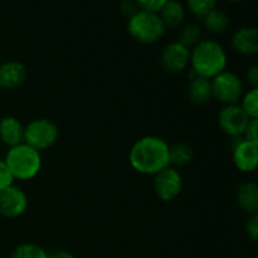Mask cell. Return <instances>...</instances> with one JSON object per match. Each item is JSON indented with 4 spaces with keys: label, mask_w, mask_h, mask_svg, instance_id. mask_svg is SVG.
I'll list each match as a JSON object with an SVG mask.
<instances>
[{
    "label": "cell",
    "mask_w": 258,
    "mask_h": 258,
    "mask_svg": "<svg viewBox=\"0 0 258 258\" xmlns=\"http://www.w3.org/2000/svg\"><path fill=\"white\" fill-rule=\"evenodd\" d=\"M169 144L155 135H146L134 143L128 153L131 168L144 175H156L170 166Z\"/></svg>",
    "instance_id": "6da1fadb"
},
{
    "label": "cell",
    "mask_w": 258,
    "mask_h": 258,
    "mask_svg": "<svg viewBox=\"0 0 258 258\" xmlns=\"http://www.w3.org/2000/svg\"><path fill=\"white\" fill-rule=\"evenodd\" d=\"M190 71L199 77L212 80L226 71L227 53L214 39H202L190 50Z\"/></svg>",
    "instance_id": "7a4b0ae2"
},
{
    "label": "cell",
    "mask_w": 258,
    "mask_h": 258,
    "mask_svg": "<svg viewBox=\"0 0 258 258\" xmlns=\"http://www.w3.org/2000/svg\"><path fill=\"white\" fill-rule=\"evenodd\" d=\"M4 160L14 179L18 180H30L42 169L40 153L25 143L8 149Z\"/></svg>",
    "instance_id": "3957f363"
},
{
    "label": "cell",
    "mask_w": 258,
    "mask_h": 258,
    "mask_svg": "<svg viewBox=\"0 0 258 258\" xmlns=\"http://www.w3.org/2000/svg\"><path fill=\"white\" fill-rule=\"evenodd\" d=\"M166 27L159 14L139 10L128 18L127 32L135 42L140 44H154L165 34Z\"/></svg>",
    "instance_id": "277c9868"
},
{
    "label": "cell",
    "mask_w": 258,
    "mask_h": 258,
    "mask_svg": "<svg viewBox=\"0 0 258 258\" xmlns=\"http://www.w3.org/2000/svg\"><path fill=\"white\" fill-rule=\"evenodd\" d=\"M58 136L57 123L45 117L34 118L24 128V143L39 153L52 148L57 143Z\"/></svg>",
    "instance_id": "5b68a950"
},
{
    "label": "cell",
    "mask_w": 258,
    "mask_h": 258,
    "mask_svg": "<svg viewBox=\"0 0 258 258\" xmlns=\"http://www.w3.org/2000/svg\"><path fill=\"white\" fill-rule=\"evenodd\" d=\"M213 98L227 105H236L243 96V85L236 73L223 71L211 80Z\"/></svg>",
    "instance_id": "8992f818"
},
{
    "label": "cell",
    "mask_w": 258,
    "mask_h": 258,
    "mask_svg": "<svg viewBox=\"0 0 258 258\" xmlns=\"http://www.w3.org/2000/svg\"><path fill=\"white\" fill-rule=\"evenodd\" d=\"M153 189L155 196L163 202H171L181 193L183 178L174 166H168L154 175Z\"/></svg>",
    "instance_id": "52a82bcc"
},
{
    "label": "cell",
    "mask_w": 258,
    "mask_h": 258,
    "mask_svg": "<svg viewBox=\"0 0 258 258\" xmlns=\"http://www.w3.org/2000/svg\"><path fill=\"white\" fill-rule=\"evenodd\" d=\"M251 121L241 105H227L218 115V123L221 130L231 138L244 136L248 123Z\"/></svg>",
    "instance_id": "ba28073f"
},
{
    "label": "cell",
    "mask_w": 258,
    "mask_h": 258,
    "mask_svg": "<svg viewBox=\"0 0 258 258\" xmlns=\"http://www.w3.org/2000/svg\"><path fill=\"white\" fill-rule=\"evenodd\" d=\"M160 67L168 73H180L190 66V49L178 40L166 44L159 57Z\"/></svg>",
    "instance_id": "9c48e42d"
},
{
    "label": "cell",
    "mask_w": 258,
    "mask_h": 258,
    "mask_svg": "<svg viewBox=\"0 0 258 258\" xmlns=\"http://www.w3.org/2000/svg\"><path fill=\"white\" fill-rule=\"evenodd\" d=\"M232 155L238 170L252 173L258 169V146L244 136L232 138Z\"/></svg>",
    "instance_id": "30bf717a"
},
{
    "label": "cell",
    "mask_w": 258,
    "mask_h": 258,
    "mask_svg": "<svg viewBox=\"0 0 258 258\" xmlns=\"http://www.w3.org/2000/svg\"><path fill=\"white\" fill-rule=\"evenodd\" d=\"M28 209V196L23 189L13 184L0 191V214L5 218H19Z\"/></svg>",
    "instance_id": "8fae6325"
},
{
    "label": "cell",
    "mask_w": 258,
    "mask_h": 258,
    "mask_svg": "<svg viewBox=\"0 0 258 258\" xmlns=\"http://www.w3.org/2000/svg\"><path fill=\"white\" fill-rule=\"evenodd\" d=\"M28 78V70L20 60H7L0 64V88L14 91L22 87Z\"/></svg>",
    "instance_id": "7c38bea8"
},
{
    "label": "cell",
    "mask_w": 258,
    "mask_h": 258,
    "mask_svg": "<svg viewBox=\"0 0 258 258\" xmlns=\"http://www.w3.org/2000/svg\"><path fill=\"white\" fill-rule=\"evenodd\" d=\"M231 45L234 52L241 55L258 54V28L242 27L233 33Z\"/></svg>",
    "instance_id": "4fadbf2b"
},
{
    "label": "cell",
    "mask_w": 258,
    "mask_h": 258,
    "mask_svg": "<svg viewBox=\"0 0 258 258\" xmlns=\"http://www.w3.org/2000/svg\"><path fill=\"white\" fill-rule=\"evenodd\" d=\"M25 126L15 116H5L0 120V143L8 149L24 143Z\"/></svg>",
    "instance_id": "5bb4252c"
},
{
    "label": "cell",
    "mask_w": 258,
    "mask_h": 258,
    "mask_svg": "<svg viewBox=\"0 0 258 258\" xmlns=\"http://www.w3.org/2000/svg\"><path fill=\"white\" fill-rule=\"evenodd\" d=\"M237 203L239 208L249 216L258 213V184L254 181H244L237 189Z\"/></svg>",
    "instance_id": "9a60e30c"
},
{
    "label": "cell",
    "mask_w": 258,
    "mask_h": 258,
    "mask_svg": "<svg viewBox=\"0 0 258 258\" xmlns=\"http://www.w3.org/2000/svg\"><path fill=\"white\" fill-rule=\"evenodd\" d=\"M188 97L194 106L207 105L213 98L211 80L199 76L191 78L188 87Z\"/></svg>",
    "instance_id": "2e32d148"
},
{
    "label": "cell",
    "mask_w": 258,
    "mask_h": 258,
    "mask_svg": "<svg viewBox=\"0 0 258 258\" xmlns=\"http://www.w3.org/2000/svg\"><path fill=\"white\" fill-rule=\"evenodd\" d=\"M159 17L166 28L180 27L185 20V8L178 0H169L159 12Z\"/></svg>",
    "instance_id": "e0dca14e"
},
{
    "label": "cell",
    "mask_w": 258,
    "mask_h": 258,
    "mask_svg": "<svg viewBox=\"0 0 258 258\" xmlns=\"http://www.w3.org/2000/svg\"><path fill=\"white\" fill-rule=\"evenodd\" d=\"M202 22H203L204 29L214 35L223 34L229 27V17L223 10H219L217 8L207 14L202 19Z\"/></svg>",
    "instance_id": "ac0fdd59"
},
{
    "label": "cell",
    "mask_w": 258,
    "mask_h": 258,
    "mask_svg": "<svg viewBox=\"0 0 258 258\" xmlns=\"http://www.w3.org/2000/svg\"><path fill=\"white\" fill-rule=\"evenodd\" d=\"M194 150L189 144L176 143L169 149V159H170V166H185L193 160Z\"/></svg>",
    "instance_id": "d6986e66"
},
{
    "label": "cell",
    "mask_w": 258,
    "mask_h": 258,
    "mask_svg": "<svg viewBox=\"0 0 258 258\" xmlns=\"http://www.w3.org/2000/svg\"><path fill=\"white\" fill-rule=\"evenodd\" d=\"M202 40V27L196 23L185 24L179 32L178 42L185 45L189 49H193L197 44Z\"/></svg>",
    "instance_id": "ffe728a7"
},
{
    "label": "cell",
    "mask_w": 258,
    "mask_h": 258,
    "mask_svg": "<svg viewBox=\"0 0 258 258\" xmlns=\"http://www.w3.org/2000/svg\"><path fill=\"white\" fill-rule=\"evenodd\" d=\"M44 248L34 243H23L13 249L10 258H47Z\"/></svg>",
    "instance_id": "44dd1931"
},
{
    "label": "cell",
    "mask_w": 258,
    "mask_h": 258,
    "mask_svg": "<svg viewBox=\"0 0 258 258\" xmlns=\"http://www.w3.org/2000/svg\"><path fill=\"white\" fill-rule=\"evenodd\" d=\"M217 0H186V8L194 17L203 19L207 14L216 9Z\"/></svg>",
    "instance_id": "7402d4cb"
},
{
    "label": "cell",
    "mask_w": 258,
    "mask_h": 258,
    "mask_svg": "<svg viewBox=\"0 0 258 258\" xmlns=\"http://www.w3.org/2000/svg\"><path fill=\"white\" fill-rule=\"evenodd\" d=\"M241 106L249 118L258 117V87H252L242 96Z\"/></svg>",
    "instance_id": "603a6c76"
},
{
    "label": "cell",
    "mask_w": 258,
    "mask_h": 258,
    "mask_svg": "<svg viewBox=\"0 0 258 258\" xmlns=\"http://www.w3.org/2000/svg\"><path fill=\"white\" fill-rule=\"evenodd\" d=\"M138 5L140 10H145L149 13H155L159 14L164 5L169 2V0H134Z\"/></svg>",
    "instance_id": "cb8c5ba5"
},
{
    "label": "cell",
    "mask_w": 258,
    "mask_h": 258,
    "mask_svg": "<svg viewBox=\"0 0 258 258\" xmlns=\"http://www.w3.org/2000/svg\"><path fill=\"white\" fill-rule=\"evenodd\" d=\"M14 176L10 173L5 160L4 159H0V191L12 186L14 184Z\"/></svg>",
    "instance_id": "d4e9b609"
},
{
    "label": "cell",
    "mask_w": 258,
    "mask_h": 258,
    "mask_svg": "<svg viewBox=\"0 0 258 258\" xmlns=\"http://www.w3.org/2000/svg\"><path fill=\"white\" fill-rule=\"evenodd\" d=\"M246 233L253 242L258 243V213L252 214L246 223Z\"/></svg>",
    "instance_id": "484cf974"
},
{
    "label": "cell",
    "mask_w": 258,
    "mask_h": 258,
    "mask_svg": "<svg viewBox=\"0 0 258 258\" xmlns=\"http://www.w3.org/2000/svg\"><path fill=\"white\" fill-rule=\"evenodd\" d=\"M244 138L258 146V117L251 118L246 134H244Z\"/></svg>",
    "instance_id": "4316f807"
},
{
    "label": "cell",
    "mask_w": 258,
    "mask_h": 258,
    "mask_svg": "<svg viewBox=\"0 0 258 258\" xmlns=\"http://www.w3.org/2000/svg\"><path fill=\"white\" fill-rule=\"evenodd\" d=\"M118 8H120V12L122 13V15H125L127 18L133 17L135 13H138L140 10L134 0H121Z\"/></svg>",
    "instance_id": "83f0119b"
},
{
    "label": "cell",
    "mask_w": 258,
    "mask_h": 258,
    "mask_svg": "<svg viewBox=\"0 0 258 258\" xmlns=\"http://www.w3.org/2000/svg\"><path fill=\"white\" fill-rule=\"evenodd\" d=\"M247 81L252 87H258V64H253L247 71Z\"/></svg>",
    "instance_id": "f1b7e54d"
},
{
    "label": "cell",
    "mask_w": 258,
    "mask_h": 258,
    "mask_svg": "<svg viewBox=\"0 0 258 258\" xmlns=\"http://www.w3.org/2000/svg\"><path fill=\"white\" fill-rule=\"evenodd\" d=\"M47 258H76V257L67 251H55V252H52V253H48Z\"/></svg>",
    "instance_id": "f546056e"
},
{
    "label": "cell",
    "mask_w": 258,
    "mask_h": 258,
    "mask_svg": "<svg viewBox=\"0 0 258 258\" xmlns=\"http://www.w3.org/2000/svg\"><path fill=\"white\" fill-rule=\"evenodd\" d=\"M227 2H231V3H237V2H241V0H227Z\"/></svg>",
    "instance_id": "4dcf8cb0"
},
{
    "label": "cell",
    "mask_w": 258,
    "mask_h": 258,
    "mask_svg": "<svg viewBox=\"0 0 258 258\" xmlns=\"http://www.w3.org/2000/svg\"><path fill=\"white\" fill-rule=\"evenodd\" d=\"M0 64H2V60H0Z\"/></svg>",
    "instance_id": "1f68e13d"
}]
</instances>
